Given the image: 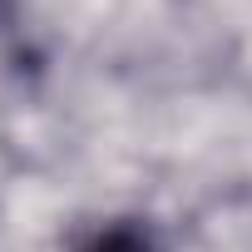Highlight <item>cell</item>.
Returning <instances> with one entry per match:
<instances>
[{
    "mask_svg": "<svg viewBox=\"0 0 252 252\" xmlns=\"http://www.w3.org/2000/svg\"><path fill=\"white\" fill-rule=\"evenodd\" d=\"M84 252H158V247H154L149 232H139V227H109V232H99Z\"/></svg>",
    "mask_w": 252,
    "mask_h": 252,
    "instance_id": "1",
    "label": "cell"
}]
</instances>
